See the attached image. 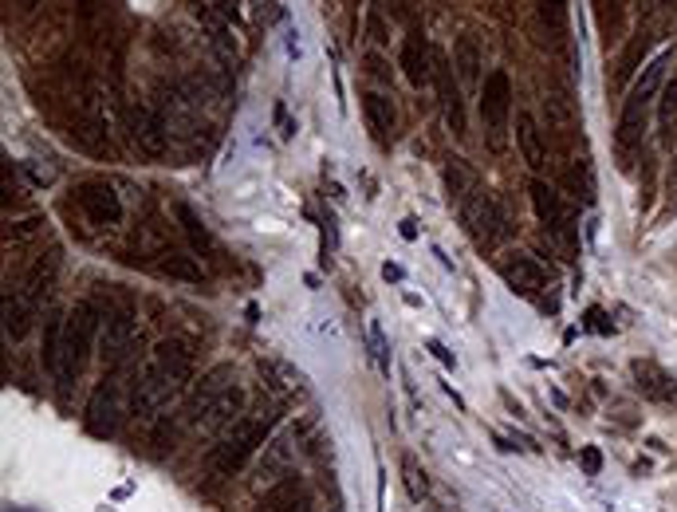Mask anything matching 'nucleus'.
Segmentation results:
<instances>
[{
	"mask_svg": "<svg viewBox=\"0 0 677 512\" xmlns=\"http://www.w3.org/2000/svg\"><path fill=\"white\" fill-rule=\"evenodd\" d=\"M516 138H520L524 162H528L532 170H544V166H548V146H544V134H540L532 115H520V119H516Z\"/></svg>",
	"mask_w": 677,
	"mask_h": 512,
	"instance_id": "obj_20",
	"label": "nucleus"
},
{
	"mask_svg": "<svg viewBox=\"0 0 677 512\" xmlns=\"http://www.w3.org/2000/svg\"><path fill=\"white\" fill-rule=\"evenodd\" d=\"M453 67L461 71V79L465 83H473L477 79V67H481V52H477V44L465 36L461 44H457V60H453Z\"/></svg>",
	"mask_w": 677,
	"mask_h": 512,
	"instance_id": "obj_25",
	"label": "nucleus"
},
{
	"mask_svg": "<svg viewBox=\"0 0 677 512\" xmlns=\"http://www.w3.org/2000/svg\"><path fill=\"white\" fill-rule=\"evenodd\" d=\"M402 67H406V79H410L414 87L430 83L433 48L426 44V32H422V28H410V36H406V48H402Z\"/></svg>",
	"mask_w": 677,
	"mask_h": 512,
	"instance_id": "obj_16",
	"label": "nucleus"
},
{
	"mask_svg": "<svg viewBox=\"0 0 677 512\" xmlns=\"http://www.w3.org/2000/svg\"><path fill=\"white\" fill-rule=\"evenodd\" d=\"M662 138L666 142H674V130H677V79L674 83H666L662 87Z\"/></svg>",
	"mask_w": 677,
	"mask_h": 512,
	"instance_id": "obj_27",
	"label": "nucleus"
},
{
	"mask_svg": "<svg viewBox=\"0 0 677 512\" xmlns=\"http://www.w3.org/2000/svg\"><path fill=\"white\" fill-rule=\"evenodd\" d=\"M241 414H245V390H241V386H229V390L221 394V402L209 410V418L201 422V434H209V438H225Z\"/></svg>",
	"mask_w": 677,
	"mask_h": 512,
	"instance_id": "obj_15",
	"label": "nucleus"
},
{
	"mask_svg": "<svg viewBox=\"0 0 677 512\" xmlns=\"http://www.w3.org/2000/svg\"><path fill=\"white\" fill-rule=\"evenodd\" d=\"M394 4H402V0H394Z\"/></svg>",
	"mask_w": 677,
	"mask_h": 512,
	"instance_id": "obj_39",
	"label": "nucleus"
},
{
	"mask_svg": "<svg viewBox=\"0 0 677 512\" xmlns=\"http://www.w3.org/2000/svg\"><path fill=\"white\" fill-rule=\"evenodd\" d=\"M20 4H24V8H36V4H40V0H20Z\"/></svg>",
	"mask_w": 677,
	"mask_h": 512,
	"instance_id": "obj_36",
	"label": "nucleus"
},
{
	"mask_svg": "<svg viewBox=\"0 0 677 512\" xmlns=\"http://www.w3.org/2000/svg\"><path fill=\"white\" fill-rule=\"evenodd\" d=\"M178 217H182V229L185 237H189V245H193L197 253H213V237H209V229L193 217V209H189V205H178Z\"/></svg>",
	"mask_w": 677,
	"mask_h": 512,
	"instance_id": "obj_24",
	"label": "nucleus"
},
{
	"mask_svg": "<svg viewBox=\"0 0 677 512\" xmlns=\"http://www.w3.org/2000/svg\"><path fill=\"white\" fill-rule=\"evenodd\" d=\"M445 182H449V197H453L457 209H461L465 233L477 241V249L493 253L496 245L504 241V233H508V221H504V209L496 205V197L477 182V174H473L461 158H453V162L445 166Z\"/></svg>",
	"mask_w": 677,
	"mask_h": 512,
	"instance_id": "obj_2",
	"label": "nucleus"
},
{
	"mask_svg": "<svg viewBox=\"0 0 677 512\" xmlns=\"http://www.w3.org/2000/svg\"><path fill=\"white\" fill-rule=\"evenodd\" d=\"M430 351L437 355V359H441V363H453V355H449V351H445L441 343H430Z\"/></svg>",
	"mask_w": 677,
	"mask_h": 512,
	"instance_id": "obj_33",
	"label": "nucleus"
},
{
	"mask_svg": "<svg viewBox=\"0 0 677 512\" xmlns=\"http://www.w3.org/2000/svg\"><path fill=\"white\" fill-rule=\"evenodd\" d=\"M370 347H374V363L382 375H390V359H386V339H382V327L370 323Z\"/></svg>",
	"mask_w": 677,
	"mask_h": 512,
	"instance_id": "obj_30",
	"label": "nucleus"
},
{
	"mask_svg": "<svg viewBox=\"0 0 677 512\" xmlns=\"http://www.w3.org/2000/svg\"><path fill=\"white\" fill-rule=\"evenodd\" d=\"M233 386V367L229 363H221V367H213V371H205L201 375V383L193 386V394L185 398V406L170 418V422H162L158 430H154V442L158 446H166V442H174L178 434L185 430H201V422L209 418V410L221 402V394Z\"/></svg>",
	"mask_w": 677,
	"mask_h": 512,
	"instance_id": "obj_6",
	"label": "nucleus"
},
{
	"mask_svg": "<svg viewBox=\"0 0 677 512\" xmlns=\"http://www.w3.org/2000/svg\"><path fill=\"white\" fill-rule=\"evenodd\" d=\"M32 320H36V308L16 288H8V296H4V331H8V339L12 343L24 339L32 331Z\"/></svg>",
	"mask_w": 677,
	"mask_h": 512,
	"instance_id": "obj_21",
	"label": "nucleus"
},
{
	"mask_svg": "<svg viewBox=\"0 0 677 512\" xmlns=\"http://www.w3.org/2000/svg\"><path fill=\"white\" fill-rule=\"evenodd\" d=\"M670 64H674V52L666 48L662 56H654L650 64L642 67V79L630 87V95H626V103H622V119H618V150H622V154L642 142V130H646V119H650L654 95H658V87H662Z\"/></svg>",
	"mask_w": 677,
	"mask_h": 512,
	"instance_id": "obj_5",
	"label": "nucleus"
},
{
	"mask_svg": "<svg viewBox=\"0 0 677 512\" xmlns=\"http://www.w3.org/2000/svg\"><path fill=\"white\" fill-rule=\"evenodd\" d=\"M83 8H91V0H83Z\"/></svg>",
	"mask_w": 677,
	"mask_h": 512,
	"instance_id": "obj_37",
	"label": "nucleus"
},
{
	"mask_svg": "<svg viewBox=\"0 0 677 512\" xmlns=\"http://www.w3.org/2000/svg\"><path fill=\"white\" fill-rule=\"evenodd\" d=\"M162 268H166L170 276H178V280H193V284L205 276V272L193 264V256H182V253H170L166 260H162Z\"/></svg>",
	"mask_w": 677,
	"mask_h": 512,
	"instance_id": "obj_28",
	"label": "nucleus"
},
{
	"mask_svg": "<svg viewBox=\"0 0 677 512\" xmlns=\"http://www.w3.org/2000/svg\"><path fill=\"white\" fill-rule=\"evenodd\" d=\"M634 379H638V390L654 402H674L677 398V383L658 363H634Z\"/></svg>",
	"mask_w": 677,
	"mask_h": 512,
	"instance_id": "obj_19",
	"label": "nucleus"
},
{
	"mask_svg": "<svg viewBox=\"0 0 677 512\" xmlns=\"http://www.w3.org/2000/svg\"><path fill=\"white\" fill-rule=\"evenodd\" d=\"M579 461H583V469L591 473V477H599V469H603V453L595 446H587L583 453H579Z\"/></svg>",
	"mask_w": 677,
	"mask_h": 512,
	"instance_id": "obj_31",
	"label": "nucleus"
},
{
	"mask_svg": "<svg viewBox=\"0 0 677 512\" xmlns=\"http://www.w3.org/2000/svg\"><path fill=\"white\" fill-rule=\"evenodd\" d=\"M119 414H123V383H119V371H111L103 383L95 386V394L87 402V430L107 438V434H115Z\"/></svg>",
	"mask_w": 677,
	"mask_h": 512,
	"instance_id": "obj_10",
	"label": "nucleus"
},
{
	"mask_svg": "<svg viewBox=\"0 0 677 512\" xmlns=\"http://www.w3.org/2000/svg\"><path fill=\"white\" fill-rule=\"evenodd\" d=\"M433 83H437V99L445 107V123L461 138L465 134V103H461V87L453 83V67L441 52H433Z\"/></svg>",
	"mask_w": 677,
	"mask_h": 512,
	"instance_id": "obj_14",
	"label": "nucleus"
},
{
	"mask_svg": "<svg viewBox=\"0 0 677 512\" xmlns=\"http://www.w3.org/2000/svg\"><path fill=\"white\" fill-rule=\"evenodd\" d=\"M130 138H134V146H138V154H146V158H162L166 154V146H170V123H166V115L162 111H154V107H134L130 111Z\"/></svg>",
	"mask_w": 677,
	"mask_h": 512,
	"instance_id": "obj_11",
	"label": "nucleus"
},
{
	"mask_svg": "<svg viewBox=\"0 0 677 512\" xmlns=\"http://www.w3.org/2000/svg\"><path fill=\"white\" fill-rule=\"evenodd\" d=\"M670 186H674V193H677V162H674V174H670Z\"/></svg>",
	"mask_w": 677,
	"mask_h": 512,
	"instance_id": "obj_35",
	"label": "nucleus"
},
{
	"mask_svg": "<svg viewBox=\"0 0 677 512\" xmlns=\"http://www.w3.org/2000/svg\"><path fill=\"white\" fill-rule=\"evenodd\" d=\"M540 16H544V28L559 48H567V0H540Z\"/></svg>",
	"mask_w": 677,
	"mask_h": 512,
	"instance_id": "obj_23",
	"label": "nucleus"
},
{
	"mask_svg": "<svg viewBox=\"0 0 677 512\" xmlns=\"http://www.w3.org/2000/svg\"><path fill=\"white\" fill-rule=\"evenodd\" d=\"M528 193H532V209H536L540 225L552 233L555 245L567 256L579 253V229H575V213L567 209V201H563L548 182H540V178L528 186Z\"/></svg>",
	"mask_w": 677,
	"mask_h": 512,
	"instance_id": "obj_7",
	"label": "nucleus"
},
{
	"mask_svg": "<svg viewBox=\"0 0 677 512\" xmlns=\"http://www.w3.org/2000/svg\"><path fill=\"white\" fill-rule=\"evenodd\" d=\"M666 4H674V0H666Z\"/></svg>",
	"mask_w": 677,
	"mask_h": 512,
	"instance_id": "obj_38",
	"label": "nucleus"
},
{
	"mask_svg": "<svg viewBox=\"0 0 677 512\" xmlns=\"http://www.w3.org/2000/svg\"><path fill=\"white\" fill-rule=\"evenodd\" d=\"M402 473H406V489H410V497H414V501H422V497L430 493V481H426V473L418 469V461H414V457H406V461H402Z\"/></svg>",
	"mask_w": 677,
	"mask_h": 512,
	"instance_id": "obj_29",
	"label": "nucleus"
},
{
	"mask_svg": "<svg viewBox=\"0 0 677 512\" xmlns=\"http://www.w3.org/2000/svg\"><path fill=\"white\" fill-rule=\"evenodd\" d=\"M595 20H599V32L611 40L622 24V0H595Z\"/></svg>",
	"mask_w": 677,
	"mask_h": 512,
	"instance_id": "obj_26",
	"label": "nucleus"
},
{
	"mask_svg": "<svg viewBox=\"0 0 677 512\" xmlns=\"http://www.w3.org/2000/svg\"><path fill=\"white\" fill-rule=\"evenodd\" d=\"M363 111H367V127L374 134V142H390V134H394V123H398V115H394V103H390V95H382V91H367L363 95Z\"/></svg>",
	"mask_w": 677,
	"mask_h": 512,
	"instance_id": "obj_18",
	"label": "nucleus"
},
{
	"mask_svg": "<svg viewBox=\"0 0 677 512\" xmlns=\"http://www.w3.org/2000/svg\"><path fill=\"white\" fill-rule=\"evenodd\" d=\"M508 111H512V83L504 71H493L481 87V119L489 127V146L504 150V138H508Z\"/></svg>",
	"mask_w": 677,
	"mask_h": 512,
	"instance_id": "obj_8",
	"label": "nucleus"
},
{
	"mask_svg": "<svg viewBox=\"0 0 677 512\" xmlns=\"http://www.w3.org/2000/svg\"><path fill=\"white\" fill-rule=\"evenodd\" d=\"M63 323H67V316H60V312H52V316L44 320V371H48L52 379H56V371H60Z\"/></svg>",
	"mask_w": 677,
	"mask_h": 512,
	"instance_id": "obj_22",
	"label": "nucleus"
},
{
	"mask_svg": "<svg viewBox=\"0 0 677 512\" xmlns=\"http://www.w3.org/2000/svg\"><path fill=\"white\" fill-rule=\"evenodd\" d=\"M276 426V410H256V414H241L233 422V430L225 438H217V446L209 449V473L213 477H237L248 465V457L268 442Z\"/></svg>",
	"mask_w": 677,
	"mask_h": 512,
	"instance_id": "obj_3",
	"label": "nucleus"
},
{
	"mask_svg": "<svg viewBox=\"0 0 677 512\" xmlns=\"http://www.w3.org/2000/svg\"><path fill=\"white\" fill-rule=\"evenodd\" d=\"M79 205H83V213L91 217V225L111 229V225L123 221V201H119V193H115L111 182H87V186L79 190Z\"/></svg>",
	"mask_w": 677,
	"mask_h": 512,
	"instance_id": "obj_13",
	"label": "nucleus"
},
{
	"mask_svg": "<svg viewBox=\"0 0 677 512\" xmlns=\"http://www.w3.org/2000/svg\"><path fill=\"white\" fill-rule=\"evenodd\" d=\"M99 323H103V312L95 300H79L71 312H67V323H63V347H60V371H56V383L67 394L71 383L83 375V363L91 355V343L99 335Z\"/></svg>",
	"mask_w": 677,
	"mask_h": 512,
	"instance_id": "obj_4",
	"label": "nucleus"
},
{
	"mask_svg": "<svg viewBox=\"0 0 677 512\" xmlns=\"http://www.w3.org/2000/svg\"><path fill=\"white\" fill-rule=\"evenodd\" d=\"M500 276H504V284H508L516 296H524V300H536V296L548 288V272L524 253L504 256V260H500Z\"/></svg>",
	"mask_w": 677,
	"mask_h": 512,
	"instance_id": "obj_12",
	"label": "nucleus"
},
{
	"mask_svg": "<svg viewBox=\"0 0 677 512\" xmlns=\"http://www.w3.org/2000/svg\"><path fill=\"white\" fill-rule=\"evenodd\" d=\"M587 320H591V327H599V331H611V323H607V316H603L599 308H591V312H587Z\"/></svg>",
	"mask_w": 677,
	"mask_h": 512,
	"instance_id": "obj_32",
	"label": "nucleus"
},
{
	"mask_svg": "<svg viewBox=\"0 0 677 512\" xmlns=\"http://www.w3.org/2000/svg\"><path fill=\"white\" fill-rule=\"evenodd\" d=\"M382 276H386V280H402V268H398V264H386Z\"/></svg>",
	"mask_w": 677,
	"mask_h": 512,
	"instance_id": "obj_34",
	"label": "nucleus"
},
{
	"mask_svg": "<svg viewBox=\"0 0 677 512\" xmlns=\"http://www.w3.org/2000/svg\"><path fill=\"white\" fill-rule=\"evenodd\" d=\"M189 379H193V351H189V343L185 339H162L146 355V363H142V371L134 379L130 418L142 422V426L158 422V414L182 394Z\"/></svg>",
	"mask_w": 677,
	"mask_h": 512,
	"instance_id": "obj_1",
	"label": "nucleus"
},
{
	"mask_svg": "<svg viewBox=\"0 0 677 512\" xmlns=\"http://www.w3.org/2000/svg\"><path fill=\"white\" fill-rule=\"evenodd\" d=\"M134 343H138V323L126 308H111L103 316V335H99V347H103V363H111V371H119L126 359L134 355Z\"/></svg>",
	"mask_w": 677,
	"mask_h": 512,
	"instance_id": "obj_9",
	"label": "nucleus"
},
{
	"mask_svg": "<svg viewBox=\"0 0 677 512\" xmlns=\"http://www.w3.org/2000/svg\"><path fill=\"white\" fill-rule=\"evenodd\" d=\"M56 268H60V256L56 253H48V256H40L28 272H24V280L16 284V292L32 304V308H40V300L48 296V288H52V280H56Z\"/></svg>",
	"mask_w": 677,
	"mask_h": 512,
	"instance_id": "obj_17",
	"label": "nucleus"
}]
</instances>
